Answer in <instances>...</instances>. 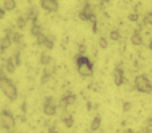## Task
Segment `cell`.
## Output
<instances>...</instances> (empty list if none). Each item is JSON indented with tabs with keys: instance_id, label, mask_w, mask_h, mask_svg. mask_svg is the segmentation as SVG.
<instances>
[{
	"instance_id": "obj_8",
	"label": "cell",
	"mask_w": 152,
	"mask_h": 133,
	"mask_svg": "<svg viewBox=\"0 0 152 133\" xmlns=\"http://www.w3.org/2000/svg\"><path fill=\"white\" fill-rule=\"evenodd\" d=\"M40 7L47 13H56L59 10V2L58 0H40Z\"/></svg>"
},
{
	"instance_id": "obj_24",
	"label": "cell",
	"mask_w": 152,
	"mask_h": 133,
	"mask_svg": "<svg viewBox=\"0 0 152 133\" xmlns=\"http://www.w3.org/2000/svg\"><path fill=\"white\" fill-rule=\"evenodd\" d=\"M13 60H15V64H16V66L21 64V51H19V50H18V51H16L15 55H13Z\"/></svg>"
},
{
	"instance_id": "obj_3",
	"label": "cell",
	"mask_w": 152,
	"mask_h": 133,
	"mask_svg": "<svg viewBox=\"0 0 152 133\" xmlns=\"http://www.w3.org/2000/svg\"><path fill=\"white\" fill-rule=\"evenodd\" d=\"M0 127L3 128L5 132L11 133L16 127V119L13 115V112L10 109H2L0 111Z\"/></svg>"
},
{
	"instance_id": "obj_32",
	"label": "cell",
	"mask_w": 152,
	"mask_h": 133,
	"mask_svg": "<svg viewBox=\"0 0 152 133\" xmlns=\"http://www.w3.org/2000/svg\"><path fill=\"white\" fill-rule=\"evenodd\" d=\"M5 15H7V13H5V10H3L2 7H0V19H3V18H5Z\"/></svg>"
},
{
	"instance_id": "obj_1",
	"label": "cell",
	"mask_w": 152,
	"mask_h": 133,
	"mask_svg": "<svg viewBox=\"0 0 152 133\" xmlns=\"http://www.w3.org/2000/svg\"><path fill=\"white\" fill-rule=\"evenodd\" d=\"M0 90H2V93L5 95L10 101H15V99L18 98V88H16V85L13 84V80H11L10 77H7V72L3 71L2 66H0Z\"/></svg>"
},
{
	"instance_id": "obj_14",
	"label": "cell",
	"mask_w": 152,
	"mask_h": 133,
	"mask_svg": "<svg viewBox=\"0 0 152 133\" xmlns=\"http://www.w3.org/2000/svg\"><path fill=\"white\" fill-rule=\"evenodd\" d=\"M131 43L136 45V47H141V45L144 43V39H142V35L139 31H134L133 34H131Z\"/></svg>"
},
{
	"instance_id": "obj_15",
	"label": "cell",
	"mask_w": 152,
	"mask_h": 133,
	"mask_svg": "<svg viewBox=\"0 0 152 133\" xmlns=\"http://www.w3.org/2000/svg\"><path fill=\"white\" fill-rule=\"evenodd\" d=\"M53 74H55V69H53V68H48V69H45V71H43V74H42V79H40V84H42V85H45V84H47V82L51 79V76H53Z\"/></svg>"
},
{
	"instance_id": "obj_10",
	"label": "cell",
	"mask_w": 152,
	"mask_h": 133,
	"mask_svg": "<svg viewBox=\"0 0 152 133\" xmlns=\"http://www.w3.org/2000/svg\"><path fill=\"white\" fill-rule=\"evenodd\" d=\"M112 77H114V84H115L117 87H122L123 84H125V71H123V68H122L120 64L115 66Z\"/></svg>"
},
{
	"instance_id": "obj_5",
	"label": "cell",
	"mask_w": 152,
	"mask_h": 133,
	"mask_svg": "<svg viewBox=\"0 0 152 133\" xmlns=\"http://www.w3.org/2000/svg\"><path fill=\"white\" fill-rule=\"evenodd\" d=\"M42 111L45 115H48V117H53V115H56V112H58V104H56L55 98L53 96H47L43 99V104H42Z\"/></svg>"
},
{
	"instance_id": "obj_20",
	"label": "cell",
	"mask_w": 152,
	"mask_h": 133,
	"mask_svg": "<svg viewBox=\"0 0 152 133\" xmlns=\"http://www.w3.org/2000/svg\"><path fill=\"white\" fill-rule=\"evenodd\" d=\"M2 8H3L5 11H13V10H16V0H3Z\"/></svg>"
},
{
	"instance_id": "obj_16",
	"label": "cell",
	"mask_w": 152,
	"mask_h": 133,
	"mask_svg": "<svg viewBox=\"0 0 152 133\" xmlns=\"http://www.w3.org/2000/svg\"><path fill=\"white\" fill-rule=\"evenodd\" d=\"M101 123H102V119L101 115H94L93 120H91V125H90V128H91V132H98L101 128Z\"/></svg>"
},
{
	"instance_id": "obj_11",
	"label": "cell",
	"mask_w": 152,
	"mask_h": 133,
	"mask_svg": "<svg viewBox=\"0 0 152 133\" xmlns=\"http://www.w3.org/2000/svg\"><path fill=\"white\" fill-rule=\"evenodd\" d=\"M2 68H3V71H5L7 74H13L15 71H16V68H18V66L15 64V60H13V56H11V58H7V60L3 61Z\"/></svg>"
},
{
	"instance_id": "obj_27",
	"label": "cell",
	"mask_w": 152,
	"mask_h": 133,
	"mask_svg": "<svg viewBox=\"0 0 152 133\" xmlns=\"http://www.w3.org/2000/svg\"><path fill=\"white\" fill-rule=\"evenodd\" d=\"M99 47L101 48H107V39H106V37H101L99 39Z\"/></svg>"
},
{
	"instance_id": "obj_9",
	"label": "cell",
	"mask_w": 152,
	"mask_h": 133,
	"mask_svg": "<svg viewBox=\"0 0 152 133\" xmlns=\"http://www.w3.org/2000/svg\"><path fill=\"white\" fill-rule=\"evenodd\" d=\"M77 101V96H75V93L74 91H71V90H67L66 93L61 96V99H59V106L61 107H67V106H72L74 103Z\"/></svg>"
},
{
	"instance_id": "obj_30",
	"label": "cell",
	"mask_w": 152,
	"mask_h": 133,
	"mask_svg": "<svg viewBox=\"0 0 152 133\" xmlns=\"http://www.w3.org/2000/svg\"><path fill=\"white\" fill-rule=\"evenodd\" d=\"M130 107H131V104L128 101H125V104H123V111H130Z\"/></svg>"
},
{
	"instance_id": "obj_2",
	"label": "cell",
	"mask_w": 152,
	"mask_h": 133,
	"mask_svg": "<svg viewBox=\"0 0 152 133\" xmlns=\"http://www.w3.org/2000/svg\"><path fill=\"white\" fill-rule=\"evenodd\" d=\"M75 66H77V71H79V74L82 77H91L93 76L94 66H93L91 61H90L88 56L77 55L75 56Z\"/></svg>"
},
{
	"instance_id": "obj_19",
	"label": "cell",
	"mask_w": 152,
	"mask_h": 133,
	"mask_svg": "<svg viewBox=\"0 0 152 133\" xmlns=\"http://www.w3.org/2000/svg\"><path fill=\"white\" fill-rule=\"evenodd\" d=\"M10 39H11V43L23 45V34H21V32H16V31H13V32H11V35H10Z\"/></svg>"
},
{
	"instance_id": "obj_4",
	"label": "cell",
	"mask_w": 152,
	"mask_h": 133,
	"mask_svg": "<svg viewBox=\"0 0 152 133\" xmlns=\"http://www.w3.org/2000/svg\"><path fill=\"white\" fill-rule=\"evenodd\" d=\"M134 88L139 93H146V95H152V84L149 80V77L146 74H139L134 77Z\"/></svg>"
},
{
	"instance_id": "obj_35",
	"label": "cell",
	"mask_w": 152,
	"mask_h": 133,
	"mask_svg": "<svg viewBox=\"0 0 152 133\" xmlns=\"http://www.w3.org/2000/svg\"><path fill=\"white\" fill-rule=\"evenodd\" d=\"M99 2H101V3H106V2H109V0H99Z\"/></svg>"
},
{
	"instance_id": "obj_17",
	"label": "cell",
	"mask_w": 152,
	"mask_h": 133,
	"mask_svg": "<svg viewBox=\"0 0 152 133\" xmlns=\"http://www.w3.org/2000/svg\"><path fill=\"white\" fill-rule=\"evenodd\" d=\"M40 64L45 66V68H48V66L53 64V58L48 55V53H42V55H40Z\"/></svg>"
},
{
	"instance_id": "obj_12",
	"label": "cell",
	"mask_w": 152,
	"mask_h": 133,
	"mask_svg": "<svg viewBox=\"0 0 152 133\" xmlns=\"http://www.w3.org/2000/svg\"><path fill=\"white\" fill-rule=\"evenodd\" d=\"M11 47V39H10V35H3V37H0V55L2 53H5L8 48Z\"/></svg>"
},
{
	"instance_id": "obj_28",
	"label": "cell",
	"mask_w": 152,
	"mask_h": 133,
	"mask_svg": "<svg viewBox=\"0 0 152 133\" xmlns=\"http://www.w3.org/2000/svg\"><path fill=\"white\" fill-rule=\"evenodd\" d=\"M128 19L134 23V21H138V19H139V15H138V13H130V15H128Z\"/></svg>"
},
{
	"instance_id": "obj_34",
	"label": "cell",
	"mask_w": 152,
	"mask_h": 133,
	"mask_svg": "<svg viewBox=\"0 0 152 133\" xmlns=\"http://www.w3.org/2000/svg\"><path fill=\"white\" fill-rule=\"evenodd\" d=\"M149 50H152V39L149 40Z\"/></svg>"
},
{
	"instance_id": "obj_33",
	"label": "cell",
	"mask_w": 152,
	"mask_h": 133,
	"mask_svg": "<svg viewBox=\"0 0 152 133\" xmlns=\"http://www.w3.org/2000/svg\"><path fill=\"white\" fill-rule=\"evenodd\" d=\"M123 133H134V132H133V130H131V128H126V130H125V132H123Z\"/></svg>"
},
{
	"instance_id": "obj_26",
	"label": "cell",
	"mask_w": 152,
	"mask_h": 133,
	"mask_svg": "<svg viewBox=\"0 0 152 133\" xmlns=\"http://www.w3.org/2000/svg\"><path fill=\"white\" fill-rule=\"evenodd\" d=\"M90 24H91V31L93 32H98V21H96V16L90 21Z\"/></svg>"
},
{
	"instance_id": "obj_22",
	"label": "cell",
	"mask_w": 152,
	"mask_h": 133,
	"mask_svg": "<svg viewBox=\"0 0 152 133\" xmlns=\"http://www.w3.org/2000/svg\"><path fill=\"white\" fill-rule=\"evenodd\" d=\"M63 123L67 128H72L74 127V115L72 114H64L63 115Z\"/></svg>"
},
{
	"instance_id": "obj_7",
	"label": "cell",
	"mask_w": 152,
	"mask_h": 133,
	"mask_svg": "<svg viewBox=\"0 0 152 133\" xmlns=\"http://www.w3.org/2000/svg\"><path fill=\"white\" fill-rule=\"evenodd\" d=\"M94 10H93V7L90 5V3H85L83 5V8L80 10V13H79V18L82 19V21H91V19L94 18Z\"/></svg>"
},
{
	"instance_id": "obj_23",
	"label": "cell",
	"mask_w": 152,
	"mask_h": 133,
	"mask_svg": "<svg viewBox=\"0 0 152 133\" xmlns=\"http://www.w3.org/2000/svg\"><path fill=\"white\" fill-rule=\"evenodd\" d=\"M109 39L114 40V42H118V40H120V32H118V29H112V31H110Z\"/></svg>"
},
{
	"instance_id": "obj_21",
	"label": "cell",
	"mask_w": 152,
	"mask_h": 133,
	"mask_svg": "<svg viewBox=\"0 0 152 133\" xmlns=\"http://www.w3.org/2000/svg\"><path fill=\"white\" fill-rule=\"evenodd\" d=\"M27 23L29 21H27L26 16H18V18H16V27H18L19 31H23V29L27 26Z\"/></svg>"
},
{
	"instance_id": "obj_6",
	"label": "cell",
	"mask_w": 152,
	"mask_h": 133,
	"mask_svg": "<svg viewBox=\"0 0 152 133\" xmlns=\"http://www.w3.org/2000/svg\"><path fill=\"white\" fill-rule=\"evenodd\" d=\"M37 39V43L40 45V47H43V48H47V50H51L53 47H55V39H53L51 35H48V34H40V35H37L35 37Z\"/></svg>"
},
{
	"instance_id": "obj_25",
	"label": "cell",
	"mask_w": 152,
	"mask_h": 133,
	"mask_svg": "<svg viewBox=\"0 0 152 133\" xmlns=\"http://www.w3.org/2000/svg\"><path fill=\"white\" fill-rule=\"evenodd\" d=\"M146 24H151L152 26V11H149V13H146V16H144V19H142Z\"/></svg>"
},
{
	"instance_id": "obj_31",
	"label": "cell",
	"mask_w": 152,
	"mask_h": 133,
	"mask_svg": "<svg viewBox=\"0 0 152 133\" xmlns=\"http://www.w3.org/2000/svg\"><path fill=\"white\" fill-rule=\"evenodd\" d=\"M48 133H58V130H56L55 125H51L50 128H48Z\"/></svg>"
},
{
	"instance_id": "obj_29",
	"label": "cell",
	"mask_w": 152,
	"mask_h": 133,
	"mask_svg": "<svg viewBox=\"0 0 152 133\" xmlns=\"http://www.w3.org/2000/svg\"><path fill=\"white\" fill-rule=\"evenodd\" d=\"M85 53H87V47H85L83 43L79 45V55H85Z\"/></svg>"
},
{
	"instance_id": "obj_13",
	"label": "cell",
	"mask_w": 152,
	"mask_h": 133,
	"mask_svg": "<svg viewBox=\"0 0 152 133\" xmlns=\"http://www.w3.org/2000/svg\"><path fill=\"white\" fill-rule=\"evenodd\" d=\"M26 18H27V21H29V23L39 21V13H37V10H35L34 7L27 8V11H26Z\"/></svg>"
},
{
	"instance_id": "obj_18",
	"label": "cell",
	"mask_w": 152,
	"mask_h": 133,
	"mask_svg": "<svg viewBox=\"0 0 152 133\" xmlns=\"http://www.w3.org/2000/svg\"><path fill=\"white\" fill-rule=\"evenodd\" d=\"M43 32V29H42V26L39 24V21H35V23H31V34L34 35V37H37V35H40Z\"/></svg>"
}]
</instances>
